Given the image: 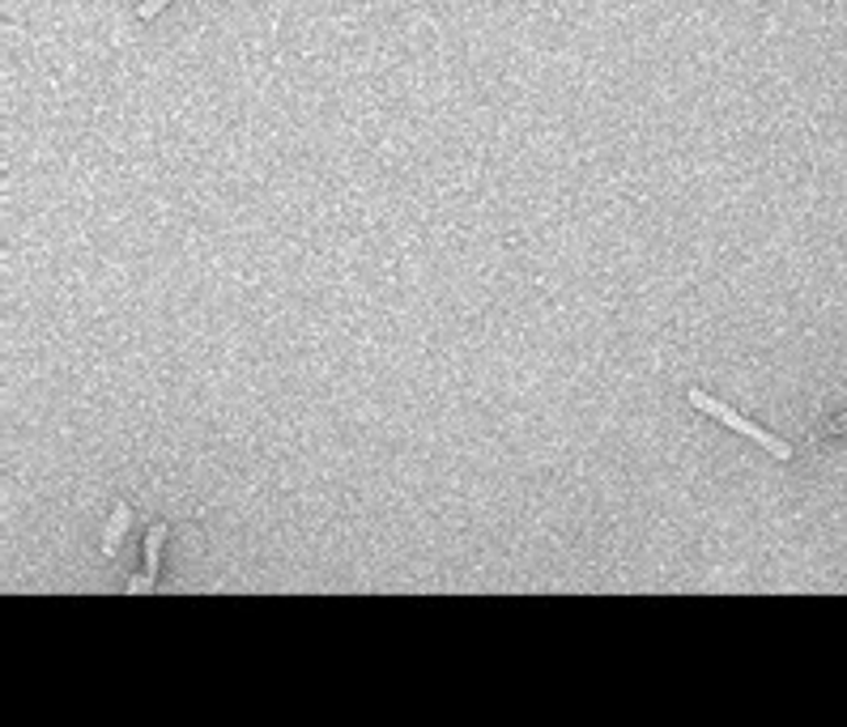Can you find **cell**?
<instances>
[{"label":"cell","instance_id":"3957f363","mask_svg":"<svg viewBox=\"0 0 847 727\" xmlns=\"http://www.w3.org/2000/svg\"><path fill=\"white\" fill-rule=\"evenodd\" d=\"M129 519H132V510L129 506H116V515H111V528H107V537H102V549L111 553L116 544H120V537H124V528H129Z\"/></svg>","mask_w":847,"mask_h":727},{"label":"cell","instance_id":"7a4b0ae2","mask_svg":"<svg viewBox=\"0 0 847 727\" xmlns=\"http://www.w3.org/2000/svg\"><path fill=\"white\" fill-rule=\"evenodd\" d=\"M163 540H166V528L158 524V528L150 532V540H145V574L132 579L129 592H150V587H154V574H158V562H163V558H158V553H163Z\"/></svg>","mask_w":847,"mask_h":727},{"label":"cell","instance_id":"5b68a950","mask_svg":"<svg viewBox=\"0 0 847 727\" xmlns=\"http://www.w3.org/2000/svg\"><path fill=\"white\" fill-rule=\"evenodd\" d=\"M844 421H847V417H844Z\"/></svg>","mask_w":847,"mask_h":727},{"label":"cell","instance_id":"6da1fadb","mask_svg":"<svg viewBox=\"0 0 847 727\" xmlns=\"http://www.w3.org/2000/svg\"><path fill=\"white\" fill-rule=\"evenodd\" d=\"M690 405H694V409H698V412H707V417H716V421H724L728 430H737V434H746V439H754V443H758V447H767V451H771L776 460H788V455H792V451H788V443H780L776 434H767L762 426H754V421H746L741 412H733V409H728V405H719V400H712V396H707V392H698V387L690 392Z\"/></svg>","mask_w":847,"mask_h":727},{"label":"cell","instance_id":"277c9868","mask_svg":"<svg viewBox=\"0 0 847 727\" xmlns=\"http://www.w3.org/2000/svg\"><path fill=\"white\" fill-rule=\"evenodd\" d=\"M166 4H170V0H145L136 13H141V22H150V18H158V13H163Z\"/></svg>","mask_w":847,"mask_h":727}]
</instances>
